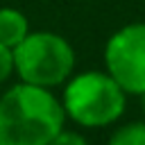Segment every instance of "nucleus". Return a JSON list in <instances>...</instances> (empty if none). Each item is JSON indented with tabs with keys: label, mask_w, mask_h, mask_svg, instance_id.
Listing matches in <instances>:
<instances>
[{
	"label": "nucleus",
	"mask_w": 145,
	"mask_h": 145,
	"mask_svg": "<svg viewBox=\"0 0 145 145\" xmlns=\"http://www.w3.org/2000/svg\"><path fill=\"white\" fill-rule=\"evenodd\" d=\"M14 77V52L11 48L0 43V86H5Z\"/></svg>",
	"instance_id": "7"
},
{
	"label": "nucleus",
	"mask_w": 145,
	"mask_h": 145,
	"mask_svg": "<svg viewBox=\"0 0 145 145\" xmlns=\"http://www.w3.org/2000/svg\"><path fill=\"white\" fill-rule=\"evenodd\" d=\"M48 145H88V140H86V136L82 134V131H75V129H61Z\"/></svg>",
	"instance_id": "8"
},
{
	"label": "nucleus",
	"mask_w": 145,
	"mask_h": 145,
	"mask_svg": "<svg viewBox=\"0 0 145 145\" xmlns=\"http://www.w3.org/2000/svg\"><path fill=\"white\" fill-rule=\"evenodd\" d=\"M106 145H145V120H131L116 127Z\"/></svg>",
	"instance_id": "6"
},
{
	"label": "nucleus",
	"mask_w": 145,
	"mask_h": 145,
	"mask_svg": "<svg viewBox=\"0 0 145 145\" xmlns=\"http://www.w3.org/2000/svg\"><path fill=\"white\" fill-rule=\"evenodd\" d=\"M32 25L23 9L18 7H0V43L7 48H16L27 34Z\"/></svg>",
	"instance_id": "5"
},
{
	"label": "nucleus",
	"mask_w": 145,
	"mask_h": 145,
	"mask_svg": "<svg viewBox=\"0 0 145 145\" xmlns=\"http://www.w3.org/2000/svg\"><path fill=\"white\" fill-rule=\"evenodd\" d=\"M66 125L59 95L25 82L0 95V145H48Z\"/></svg>",
	"instance_id": "1"
},
{
	"label": "nucleus",
	"mask_w": 145,
	"mask_h": 145,
	"mask_svg": "<svg viewBox=\"0 0 145 145\" xmlns=\"http://www.w3.org/2000/svg\"><path fill=\"white\" fill-rule=\"evenodd\" d=\"M61 106L66 120L84 129L116 125L127 109V93L106 70L72 72L61 86Z\"/></svg>",
	"instance_id": "2"
},
{
	"label": "nucleus",
	"mask_w": 145,
	"mask_h": 145,
	"mask_svg": "<svg viewBox=\"0 0 145 145\" xmlns=\"http://www.w3.org/2000/svg\"><path fill=\"white\" fill-rule=\"evenodd\" d=\"M11 52L14 75L18 82L50 91L63 86L77 63L72 43L52 29H29V34L11 48Z\"/></svg>",
	"instance_id": "3"
},
{
	"label": "nucleus",
	"mask_w": 145,
	"mask_h": 145,
	"mask_svg": "<svg viewBox=\"0 0 145 145\" xmlns=\"http://www.w3.org/2000/svg\"><path fill=\"white\" fill-rule=\"evenodd\" d=\"M104 70L127 95L145 93V20L118 27L102 50Z\"/></svg>",
	"instance_id": "4"
},
{
	"label": "nucleus",
	"mask_w": 145,
	"mask_h": 145,
	"mask_svg": "<svg viewBox=\"0 0 145 145\" xmlns=\"http://www.w3.org/2000/svg\"><path fill=\"white\" fill-rule=\"evenodd\" d=\"M138 97H140V109H143V116H145V93H140Z\"/></svg>",
	"instance_id": "9"
}]
</instances>
